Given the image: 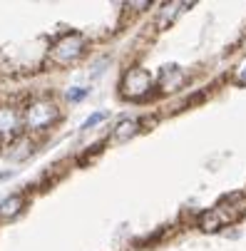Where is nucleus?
I'll return each mask as SVG.
<instances>
[{"label":"nucleus","instance_id":"0eeeda50","mask_svg":"<svg viewBox=\"0 0 246 251\" xmlns=\"http://www.w3.org/2000/svg\"><path fill=\"white\" fill-rule=\"evenodd\" d=\"M134 132H137V122H134V120H122V122L117 125V129L112 132V139H115V142H127Z\"/></svg>","mask_w":246,"mask_h":251},{"label":"nucleus","instance_id":"f03ea898","mask_svg":"<svg viewBox=\"0 0 246 251\" xmlns=\"http://www.w3.org/2000/svg\"><path fill=\"white\" fill-rule=\"evenodd\" d=\"M85 50V38L80 32H65L60 40H55L52 45V60L60 62V65H70V62H75Z\"/></svg>","mask_w":246,"mask_h":251},{"label":"nucleus","instance_id":"6e6552de","mask_svg":"<svg viewBox=\"0 0 246 251\" xmlns=\"http://www.w3.org/2000/svg\"><path fill=\"white\" fill-rule=\"evenodd\" d=\"M104 117H107V112H95V115H92V117H90V120L85 122V129H90L92 125H97V122H102Z\"/></svg>","mask_w":246,"mask_h":251},{"label":"nucleus","instance_id":"423d86ee","mask_svg":"<svg viewBox=\"0 0 246 251\" xmlns=\"http://www.w3.org/2000/svg\"><path fill=\"white\" fill-rule=\"evenodd\" d=\"M23 204H25V199H23L20 194H10L8 199H3V201H0V219L8 222V219L18 217L20 209H23Z\"/></svg>","mask_w":246,"mask_h":251},{"label":"nucleus","instance_id":"f257e3e1","mask_svg":"<svg viewBox=\"0 0 246 251\" xmlns=\"http://www.w3.org/2000/svg\"><path fill=\"white\" fill-rule=\"evenodd\" d=\"M57 117H60V110H57L52 102L38 100V102H32L27 110H25L23 122H25V127H30V129H48L50 125L57 122Z\"/></svg>","mask_w":246,"mask_h":251},{"label":"nucleus","instance_id":"9d476101","mask_svg":"<svg viewBox=\"0 0 246 251\" xmlns=\"http://www.w3.org/2000/svg\"><path fill=\"white\" fill-rule=\"evenodd\" d=\"M236 80H239V82H246V60H244L241 67L236 70Z\"/></svg>","mask_w":246,"mask_h":251},{"label":"nucleus","instance_id":"7ed1b4c3","mask_svg":"<svg viewBox=\"0 0 246 251\" xmlns=\"http://www.w3.org/2000/svg\"><path fill=\"white\" fill-rule=\"evenodd\" d=\"M152 87V77L147 70H139V67H132L129 73L124 75L122 80V95L129 97V100H139V97H145Z\"/></svg>","mask_w":246,"mask_h":251},{"label":"nucleus","instance_id":"1a4fd4ad","mask_svg":"<svg viewBox=\"0 0 246 251\" xmlns=\"http://www.w3.org/2000/svg\"><path fill=\"white\" fill-rule=\"evenodd\" d=\"M85 95H87V90H70V92H67V100L75 102V100H82Z\"/></svg>","mask_w":246,"mask_h":251},{"label":"nucleus","instance_id":"20e7f679","mask_svg":"<svg viewBox=\"0 0 246 251\" xmlns=\"http://www.w3.org/2000/svg\"><path fill=\"white\" fill-rule=\"evenodd\" d=\"M23 115L15 107H0V139H10L20 132Z\"/></svg>","mask_w":246,"mask_h":251},{"label":"nucleus","instance_id":"39448f33","mask_svg":"<svg viewBox=\"0 0 246 251\" xmlns=\"http://www.w3.org/2000/svg\"><path fill=\"white\" fill-rule=\"evenodd\" d=\"M35 152V147H32V142L27 139V137H20V139H13L10 145L5 147V157L8 159H13V162H20V159H27L30 154Z\"/></svg>","mask_w":246,"mask_h":251}]
</instances>
